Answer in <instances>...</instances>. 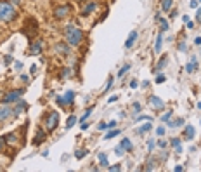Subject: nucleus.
Masks as SVG:
<instances>
[{
	"instance_id": "f257e3e1",
	"label": "nucleus",
	"mask_w": 201,
	"mask_h": 172,
	"mask_svg": "<svg viewBox=\"0 0 201 172\" xmlns=\"http://www.w3.org/2000/svg\"><path fill=\"white\" fill-rule=\"evenodd\" d=\"M64 33H66V42H68V45L76 47V45H80V44H82V40H83V31L76 26V24H68Z\"/></svg>"
},
{
	"instance_id": "f03ea898",
	"label": "nucleus",
	"mask_w": 201,
	"mask_h": 172,
	"mask_svg": "<svg viewBox=\"0 0 201 172\" xmlns=\"http://www.w3.org/2000/svg\"><path fill=\"white\" fill-rule=\"evenodd\" d=\"M16 18V11L14 7L7 2V0H0V21L4 23H9Z\"/></svg>"
},
{
	"instance_id": "7ed1b4c3",
	"label": "nucleus",
	"mask_w": 201,
	"mask_h": 172,
	"mask_svg": "<svg viewBox=\"0 0 201 172\" xmlns=\"http://www.w3.org/2000/svg\"><path fill=\"white\" fill-rule=\"evenodd\" d=\"M57 124H59V113L57 111H52V113H49L47 117H45V129L49 132L54 131L55 127H57Z\"/></svg>"
},
{
	"instance_id": "20e7f679",
	"label": "nucleus",
	"mask_w": 201,
	"mask_h": 172,
	"mask_svg": "<svg viewBox=\"0 0 201 172\" xmlns=\"http://www.w3.org/2000/svg\"><path fill=\"white\" fill-rule=\"evenodd\" d=\"M24 94V90L19 89V90H12V92H9L5 97H4V103L9 104V103H12V101H17V99H21V96Z\"/></svg>"
},
{
	"instance_id": "39448f33",
	"label": "nucleus",
	"mask_w": 201,
	"mask_h": 172,
	"mask_svg": "<svg viewBox=\"0 0 201 172\" xmlns=\"http://www.w3.org/2000/svg\"><path fill=\"white\" fill-rule=\"evenodd\" d=\"M30 54H31V56L42 54V40H35L33 44L30 45Z\"/></svg>"
},
{
	"instance_id": "423d86ee",
	"label": "nucleus",
	"mask_w": 201,
	"mask_h": 172,
	"mask_svg": "<svg viewBox=\"0 0 201 172\" xmlns=\"http://www.w3.org/2000/svg\"><path fill=\"white\" fill-rule=\"evenodd\" d=\"M69 11H71V7L69 5H61L55 9V18H59V19H62V18H66L69 14Z\"/></svg>"
},
{
	"instance_id": "0eeeda50",
	"label": "nucleus",
	"mask_w": 201,
	"mask_h": 172,
	"mask_svg": "<svg viewBox=\"0 0 201 172\" xmlns=\"http://www.w3.org/2000/svg\"><path fill=\"white\" fill-rule=\"evenodd\" d=\"M196 68H198V57L193 56V57H191V61L186 64V71H187V73H194Z\"/></svg>"
},
{
	"instance_id": "6e6552de",
	"label": "nucleus",
	"mask_w": 201,
	"mask_h": 172,
	"mask_svg": "<svg viewBox=\"0 0 201 172\" xmlns=\"http://www.w3.org/2000/svg\"><path fill=\"white\" fill-rule=\"evenodd\" d=\"M137 37H139L137 30H133V31H130V35H128V38H127V42H125V47H127V49H130L132 45L135 44V40H137Z\"/></svg>"
},
{
	"instance_id": "1a4fd4ad",
	"label": "nucleus",
	"mask_w": 201,
	"mask_h": 172,
	"mask_svg": "<svg viewBox=\"0 0 201 172\" xmlns=\"http://www.w3.org/2000/svg\"><path fill=\"white\" fill-rule=\"evenodd\" d=\"M26 108H28L26 101H21V99H17V104H16V108L12 110V115H14V117H17V115L21 113V111H23V110H26Z\"/></svg>"
},
{
	"instance_id": "9d476101",
	"label": "nucleus",
	"mask_w": 201,
	"mask_h": 172,
	"mask_svg": "<svg viewBox=\"0 0 201 172\" xmlns=\"http://www.w3.org/2000/svg\"><path fill=\"white\" fill-rule=\"evenodd\" d=\"M149 103H151L154 108H158V110H163V108H165V103H163L158 96H151L149 97Z\"/></svg>"
},
{
	"instance_id": "9b49d317",
	"label": "nucleus",
	"mask_w": 201,
	"mask_h": 172,
	"mask_svg": "<svg viewBox=\"0 0 201 172\" xmlns=\"http://www.w3.org/2000/svg\"><path fill=\"white\" fill-rule=\"evenodd\" d=\"M193 138H194V127L193 125H186V129H184V139L191 141Z\"/></svg>"
},
{
	"instance_id": "f8f14e48",
	"label": "nucleus",
	"mask_w": 201,
	"mask_h": 172,
	"mask_svg": "<svg viewBox=\"0 0 201 172\" xmlns=\"http://www.w3.org/2000/svg\"><path fill=\"white\" fill-rule=\"evenodd\" d=\"M55 52H61L62 56H68L69 54V45H66V44H57V45H55Z\"/></svg>"
},
{
	"instance_id": "ddd939ff",
	"label": "nucleus",
	"mask_w": 201,
	"mask_h": 172,
	"mask_svg": "<svg viewBox=\"0 0 201 172\" xmlns=\"http://www.w3.org/2000/svg\"><path fill=\"white\" fill-rule=\"evenodd\" d=\"M96 9H97V4H96V2H89L87 5L83 7L82 14H83V16H87V14H90V12H92V11H96Z\"/></svg>"
},
{
	"instance_id": "4468645a",
	"label": "nucleus",
	"mask_w": 201,
	"mask_h": 172,
	"mask_svg": "<svg viewBox=\"0 0 201 172\" xmlns=\"http://www.w3.org/2000/svg\"><path fill=\"white\" fill-rule=\"evenodd\" d=\"M45 139V132L42 131V129H38V132H36V136H35V139H33V146H38Z\"/></svg>"
},
{
	"instance_id": "2eb2a0df",
	"label": "nucleus",
	"mask_w": 201,
	"mask_h": 172,
	"mask_svg": "<svg viewBox=\"0 0 201 172\" xmlns=\"http://www.w3.org/2000/svg\"><path fill=\"white\" fill-rule=\"evenodd\" d=\"M166 63H168V56H163V57H161V59L156 63V68H154V71H161V70L165 68Z\"/></svg>"
},
{
	"instance_id": "dca6fc26",
	"label": "nucleus",
	"mask_w": 201,
	"mask_h": 172,
	"mask_svg": "<svg viewBox=\"0 0 201 172\" xmlns=\"http://www.w3.org/2000/svg\"><path fill=\"white\" fill-rule=\"evenodd\" d=\"M75 96H76L75 90H68V92H66V96H64V103H66V106L75 101Z\"/></svg>"
},
{
	"instance_id": "f3484780",
	"label": "nucleus",
	"mask_w": 201,
	"mask_h": 172,
	"mask_svg": "<svg viewBox=\"0 0 201 172\" xmlns=\"http://www.w3.org/2000/svg\"><path fill=\"white\" fill-rule=\"evenodd\" d=\"M11 115H12V110H11V108H0V122L9 118Z\"/></svg>"
},
{
	"instance_id": "a211bd4d",
	"label": "nucleus",
	"mask_w": 201,
	"mask_h": 172,
	"mask_svg": "<svg viewBox=\"0 0 201 172\" xmlns=\"http://www.w3.org/2000/svg\"><path fill=\"white\" fill-rule=\"evenodd\" d=\"M172 5H173V0H161V9H163V12H170Z\"/></svg>"
},
{
	"instance_id": "6ab92c4d",
	"label": "nucleus",
	"mask_w": 201,
	"mask_h": 172,
	"mask_svg": "<svg viewBox=\"0 0 201 172\" xmlns=\"http://www.w3.org/2000/svg\"><path fill=\"white\" fill-rule=\"evenodd\" d=\"M161 44H163V35L159 33L156 37V44H154V52L156 54H159V50H161Z\"/></svg>"
},
{
	"instance_id": "aec40b11",
	"label": "nucleus",
	"mask_w": 201,
	"mask_h": 172,
	"mask_svg": "<svg viewBox=\"0 0 201 172\" xmlns=\"http://www.w3.org/2000/svg\"><path fill=\"white\" fill-rule=\"evenodd\" d=\"M170 144L175 148V153H182V146H180V139L179 138L172 139V143H170Z\"/></svg>"
},
{
	"instance_id": "412c9836",
	"label": "nucleus",
	"mask_w": 201,
	"mask_h": 172,
	"mask_svg": "<svg viewBox=\"0 0 201 172\" xmlns=\"http://www.w3.org/2000/svg\"><path fill=\"white\" fill-rule=\"evenodd\" d=\"M120 146L123 148L125 151H130V150H132V141H130V139H127V138H125L123 141H121V144H120Z\"/></svg>"
},
{
	"instance_id": "4be33fe9",
	"label": "nucleus",
	"mask_w": 201,
	"mask_h": 172,
	"mask_svg": "<svg viewBox=\"0 0 201 172\" xmlns=\"http://www.w3.org/2000/svg\"><path fill=\"white\" fill-rule=\"evenodd\" d=\"M99 162H101V167H109V164H108V157H106V153H99Z\"/></svg>"
},
{
	"instance_id": "5701e85b",
	"label": "nucleus",
	"mask_w": 201,
	"mask_h": 172,
	"mask_svg": "<svg viewBox=\"0 0 201 172\" xmlns=\"http://www.w3.org/2000/svg\"><path fill=\"white\" fill-rule=\"evenodd\" d=\"M151 129H152V125H151V124H144L142 127H139V129H137V134H146V132L151 131Z\"/></svg>"
},
{
	"instance_id": "b1692460",
	"label": "nucleus",
	"mask_w": 201,
	"mask_h": 172,
	"mask_svg": "<svg viewBox=\"0 0 201 172\" xmlns=\"http://www.w3.org/2000/svg\"><path fill=\"white\" fill-rule=\"evenodd\" d=\"M116 136H120V131L118 129H115V131H109L106 136H104V139H113V138H116Z\"/></svg>"
},
{
	"instance_id": "393cba45",
	"label": "nucleus",
	"mask_w": 201,
	"mask_h": 172,
	"mask_svg": "<svg viewBox=\"0 0 201 172\" xmlns=\"http://www.w3.org/2000/svg\"><path fill=\"white\" fill-rule=\"evenodd\" d=\"M130 68H132V66H130V63H127V64H123V66H121V70L118 71V76H123V75H125V73H127V71H128Z\"/></svg>"
},
{
	"instance_id": "a878e982",
	"label": "nucleus",
	"mask_w": 201,
	"mask_h": 172,
	"mask_svg": "<svg viewBox=\"0 0 201 172\" xmlns=\"http://www.w3.org/2000/svg\"><path fill=\"white\" fill-rule=\"evenodd\" d=\"M156 165H158V162L151 158L149 162H147V167H146V170H152V169H156Z\"/></svg>"
},
{
	"instance_id": "bb28decb",
	"label": "nucleus",
	"mask_w": 201,
	"mask_h": 172,
	"mask_svg": "<svg viewBox=\"0 0 201 172\" xmlns=\"http://www.w3.org/2000/svg\"><path fill=\"white\" fill-rule=\"evenodd\" d=\"M76 122H78V118H76V117H69L68 118V124H66V129H71Z\"/></svg>"
},
{
	"instance_id": "cd10ccee",
	"label": "nucleus",
	"mask_w": 201,
	"mask_h": 172,
	"mask_svg": "<svg viewBox=\"0 0 201 172\" xmlns=\"http://www.w3.org/2000/svg\"><path fill=\"white\" fill-rule=\"evenodd\" d=\"M5 141L11 143V144H14V143L17 141V136H16V134H9V136H5Z\"/></svg>"
},
{
	"instance_id": "c85d7f7f",
	"label": "nucleus",
	"mask_w": 201,
	"mask_h": 172,
	"mask_svg": "<svg viewBox=\"0 0 201 172\" xmlns=\"http://www.w3.org/2000/svg\"><path fill=\"white\" fill-rule=\"evenodd\" d=\"M85 155H87V150H76V153H75V157H76L78 160H82Z\"/></svg>"
},
{
	"instance_id": "c756f323",
	"label": "nucleus",
	"mask_w": 201,
	"mask_h": 172,
	"mask_svg": "<svg viewBox=\"0 0 201 172\" xmlns=\"http://www.w3.org/2000/svg\"><path fill=\"white\" fill-rule=\"evenodd\" d=\"M140 103H133L132 104V113H135V115H137V113H140Z\"/></svg>"
},
{
	"instance_id": "7c9ffc66",
	"label": "nucleus",
	"mask_w": 201,
	"mask_h": 172,
	"mask_svg": "<svg viewBox=\"0 0 201 172\" xmlns=\"http://www.w3.org/2000/svg\"><path fill=\"white\" fill-rule=\"evenodd\" d=\"M172 115H173V113H172V110H170V111H166L165 115H163V117H161V122H168V120H170V118H172Z\"/></svg>"
},
{
	"instance_id": "2f4dec72",
	"label": "nucleus",
	"mask_w": 201,
	"mask_h": 172,
	"mask_svg": "<svg viewBox=\"0 0 201 172\" xmlns=\"http://www.w3.org/2000/svg\"><path fill=\"white\" fill-rule=\"evenodd\" d=\"M184 124V120H182V118H179V120H175V122H170V127H180V125Z\"/></svg>"
},
{
	"instance_id": "473e14b6",
	"label": "nucleus",
	"mask_w": 201,
	"mask_h": 172,
	"mask_svg": "<svg viewBox=\"0 0 201 172\" xmlns=\"http://www.w3.org/2000/svg\"><path fill=\"white\" fill-rule=\"evenodd\" d=\"M142 120H147V122H151L152 117H149V115H140V117H137V122H142Z\"/></svg>"
},
{
	"instance_id": "72a5a7b5",
	"label": "nucleus",
	"mask_w": 201,
	"mask_h": 172,
	"mask_svg": "<svg viewBox=\"0 0 201 172\" xmlns=\"http://www.w3.org/2000/svg\"><path fill=\"white\" fill-rule=\"evenodd\" d=\"M111 85H113V76L108 78V83H106V87H104V92H108V90L111 89Z\"/></svg>"
},
{
	"instance_id": "f704fd0d",
	"label": "nucleus",
	"mask_w": 201,
	"mask_h": 172,
	"mask_svg": "<svg viewBox=\"0 0 201 172\" xmlns=\"http://www.w3.org/2000/svg\"><path fill=\"white\" fill-rule=\"evenodd\" d=\"M115 153H116L118 157H121V155H123V153H125V150H123V148H121V146H116V148H115Z\"/></svg>"
},
{
	"instance_id": "c9c22d12",
	"label": "nucleus",
	"mask_w": 201,
	"mask_h": 172,
	"mask_svg": "<svg viewBox=\"0 0 201 172\" xmlns=\"http://www.w3.org/2000/svg\"><path fill=\"white\" fill-rule=\"evenodd\" d=\"M69 75H71V68H64L61 71V76H69Z\"/></svg>"
},
{
	"instance_id": "e433bc0d",
	"label": "nucleus",
	"mask_w": 201,
	"mask_h": 172,
	"mask_svg": "<svg viewBox=\"0 0 201 172\" xmlns=\"http://www.w3.org/2000/svg\"><path fill=\"white\" fill-rule=\"evenodd\" d=\"M179 50H180V52L187 50V44H186V42H180V44H179Z\"/></svg>"
},
{
	"instance_id": "4c0bfd02",
	"label": "nucleus",
	"mask_w": 201,
	"mask_h": 172,
	"mask_svg": "<svg viewBox=\"0 0 201 172\" xmlns=\"http://www.w3.org/2000/svg\"><path fill=\"white\" fill-rule=\"evenodd\" d=\"M5 138H4V136H0V151H4V146H5Z\"/></svg>"
},
{
	"instance_id": "58836bf2",
	"label": "nucleus",
	"mask_w": 201,
	"mask_h": 172,
	"mask_svg": "<svg viewBox=\"0 0 201 172\" xmlns=\"http://www.w3.org/2000/svg\"><path fill=\"white\" fill-rule=\"evenodd\" d=\"M156 134H158V136H165V127H158V129H156Z\"/></svg>"
},
{
	"instance_id": "ea45409f",
	"label": "nucleus",
	"mask_w": 201,
	"mask_h": 172,
	"mask_svg": "<svg viewBox=\"0 0 201 172\" xmlns=\"http://www.w3.org/2000/svg\"><path fill=\"white\" fill-rule=\"evenodd\" d=\"M147 148H149V151H152V148H154V139H149V141H147Z\"/></svg>"
},
{
	"instance_id": "a19ab883",
	"label": "nucleus",
	"mask_w": 201,
	"mask_h": 172,
	"mask_svg": "<svg viewBox=\"0 0 201 172\" xmlns=\"http://www.w3.org/2000/svg\"><path fill=\"white\" fill-rule=\"evenodd\" d=\"M165 82V75H158L156 76V83H163Z\"/></svg>"
},
{
	"instance_id": "79ce46f5",
	"label": "nucleus",
	"mask_w": 201,
	"mask_h": 172,
	"mask_svg": "<svg viewBox=\"0 0 201 172\" xmlns=\"http://www.w3.org/2000/svg\"><path fill=\"white\" fill-rule=\"evenodd\" d=\"M14 68H16L17 71H19V70L23 68V63H21V61H16V63H14Z\"/></svg>"
},
{
	"instance_id": "37998d69",
	"label": "nucleus",
	"mask_w": 201,
	"mask_h": 172,
	"mask_svg": "<svg viewBox=\"0 0 201 172\" xmlns=\"http://www.w3.org/2000/svg\"><path fill=\"white\" fill-rule=\"evenodd\" d=\"M55 101H57V104H61V106H66V103H64V97H57V99H55Z\"/></svg>"
},
{
	"instance_id": "c03bdc74",
	"label": "nucleus",
	"mask_w": 201,
	"mask_h": 172,
	"mask_svg": "<svg viewBox=\"0 0 201 172\" xmlns=\"http://www.w3.org/2000/svg\"><path fill=\"white\" fill-rule=\"evenodd\" d=\"M196 21H198V23H201V7L198 9V12H196Z\"/></svg>"
},
{
	"instance_id": "a18cd8bd",
	"label": "nucleus",
	"mask_w": 201,
	"mask_h": 172,
	"mask_svg": "<svg viewBox=\"0 0 201 172\" xmlns=\"http://www.w3.org/2000/svg\"><path fill=\"white\" fill-rule=\"evenodd\" d=\"M113 127H116V120H111V122H108V129H113Z\"/></svg>"
},
{
	"instance_id": "49530a36",
	"label": "nucleus",
	"mask_w": 201,
	"mask_h": 172,
	"mask_svg": "<svg viewBox=\"0 0 201 172\" xmlns=\"http://www.w3.org/2000/svg\"><path fill=\"white\" fill-rule=\"evenodd\" d=\"M97 127H99V131H106V129H108V124H99Z\"/></svg>"
},
{
	"instance_id": "de8ad7c7",
	"label": "nucleus",
	"mask_w": 201,
	"mask_h": 172,
	"mask_svg": "<svg viewBox=\"0 0 201 172\" xmlns=\"http://www.w3.org/2000/svg\"><path fill=\"white\" fill-rule=\"evenodd\" d=\"M108 169H109V170H113V172H115V170H120V165H118V164H116V165H111V167H108Z\"/></svg>"
},
{
	"instance_id": "09e8293b",
	"label": "nucleus",
	"mask_w": 201,
	"mask_h": 172,
	"mask_svg": "<svg viewBox=\"0 0 201 172\" xmlns=\"http://www.w3.org/2000/svg\"><path fill=\"white\" fill-rule=\"evenodd\" d=\"M189 5L193 7V9H196V7H198V0H191V4H189Z\"/></svg>"
},
{
	"instance_id": "8fccbe9b",
	"label": "nucleus",
	"mask_w": 201,
	"mask_h": 172,
	"mask_svg": "<svg viewBox=\"0 0 201 172\" xmlns=\"http://www.w3.org/2000/svg\"><path fill=\"white\" fill-rule=\"evenodd\" d=\"M194 44H196V45H201V37H196V38H194Z\"/></svg>"
},
{
	"instance_id": "3c124183",
	"label": "nucleus",
	"mask_w": 201,
	"mask_h": 172,
	"mask_svg": "<svg viewBox=\"0 0 201 172\" xmlns=\"http://www.w3.org/2000/svg\"><path fill=\"white\" fill-rule=\"evenodd\" d=\"M158 146H159V148H165V146H166V141H159Z\"/></svg>"
},
{
	"instance_id": "603ef678",
	"label": "nucleus",
	"mask_w": 201,
	"mask_h": 172,
	"mask_svg": "<svg viewBox=\"0 0 201 172\" xmlns=\"http://www.w3.org/2000/svg\"><path fill=\"white\" fill-rule=\"evenodd\" d=\"M182 170H184V167H182V165H177V167H175V172H182Z\"/></svg>"
},
{
	"instance_id": "864d4df0",
	"label": "nucleus",
	"mask_w": 201,
	"mask_h": 172,
	"mask_svg": "<svg viewBox=\"0 0 201 172\" xmlns=\"http://www.w3.org/2000/svg\"><path fill=\"white\" fill-rule=\"evenodd\" d=\"M137 85H139V83H137V82H135V80H133V82H132V83H130V87H132V89H137Z\"/></svg>"
},
{
	"instance_id": "5fc2aeb1",
	"label": "nucleus",
	"mask_w": 201,
	"mask_h": 172,
	"mask_svg": "<svg viewBox=\"0 0 201 172\" xmlns=\"http://www.w3.org/2000/svg\"><path fill=\"white\" fill-rule=\"evenodd\" d=\"M187 28H189V30H193V28H194V23H193V21H189V23H187Z\"/></svg>"
},
{
	"instance_id": "6e6d98bb",
	"label": "nucleus",
	"mask_w": 201,
	"mask_h": 172,
	"mask_svg": "<svg viewBox=\"0 0 201 172\" xmlns=\"http://www.w3.org/2000/svg\"><path fill=\"white\" fill-rule=\"evenodd\" d=\"M182 19H184V23H189V21H191V19H189V16H186V14H184V18H182Z\"/></svg>"
},
{
	"instance_id": "4d7b16f0",
	"label": "nucleus",
	"mask_w": 201,
	"mask_h": 172,
	"mask_svg": "<svg viewBox=\"0 0 201 172\" xmlns=\"http://www.w3.org/2000/svg\"><path fill=\"white\" fill-rule=\"evenodd\" d=\"M116 99H118V96H113V97H109V103H115Z\"/></svg>"
},
{
	"instance_id": "13d9d810",
	"label": "nucleus",
	"mask_w": 201,
	"mask_h": 172,
	"mask_svg": "<svg viewBox=\"0 0 201 172\" xmlns=\"http://www.w3.org/2000/svg\"><path fill=\"white\" fill-rule=\"evenodd\" d=\"M12 2H14V4H17V5L21 4V0H12Z\"/></svg>"
},
{
	"instance_id": "bf43d9fd",
	"label": "nucleus",
	"mask_w": 201,
	"mask_h": 172,
	"mask_svg": "<svg viewBox=\"0 0 201 172\" xmlns=\"http://www.w3.org/2000/svg\"><path fill=\"white\" fill-rule=\"evenodd\" d=\"M76 2H80V0H76Z\"/></svg>"
},
{
	"instance_id": "052dcab7",
	"label": "nucleus",
	"mask_w": 201,
	"mask_h": 172,
	"mask_svg": "<svg viewBox=\"0 0 201 172\" xmlns=\"http://www.w3.org/2000/svg\"><path fill=\"white\" fill-rule=\"evenodd\" d=\"M199 124H201V120H199Z\"/></svg>"
}]
</instances>
